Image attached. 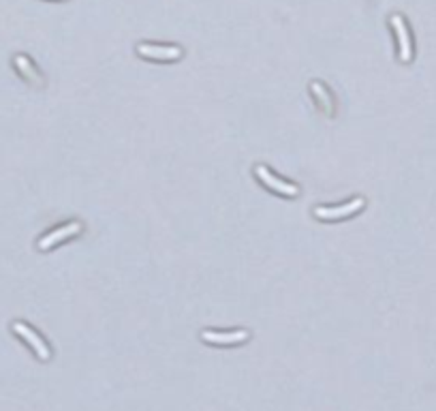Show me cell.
I'll return each mask as SVG.
<instances>
[{"instance_id": "obj_1", "label": "cell", "mask_w": 436, "mask_h": 411, "mask_svg": "<svg viewBox=\"0 0 436 411\" xmlns=\"http://www.w3.org/2000/svg\"><path fill=\"white\" fill-rule=\"evenodd\" d=\"M13 332L15 335H20L32 349H34V353L39 356V360H50L52 358V351H50V347H48V343L43 341L34 330H30V328L26 325V323H22V321H15L13 323Z\"/></svg>"}, {"instance_id": "obj_2", "label": "cell", "mask_w": 436, "mask_h": 411, "mask_svg": "<svg viewBox=\"0 0 436 411\" xmlns=\"http://www.w3.org/2000/svg\"><path fill=\"white\" fill-rule=\"evenodd\" d=\"M254 174H257V178L264 182L266 187H270L272 191H276V193H280V195H287V197H295L297 193H299V189L295 187V184H291V182H285V180H280V178H276L268 168H264V166H259L257 170H254Z\"/></svg>"}, {"instance_id": "obj_3", "label": "cell", "mask_w": 436, "mask_h": 411, "mask_svg": "<svg viewBox=\"0 0 436 411\" xmlns=\"http://www.w3.org/2000/svg\"><path fill=\"white\" fill-rule=\"evenodd\" d=\"M137 54L144 58L152 60H178L182 58V50L176 46H152V43H142L137 46Z\"/></svg>"}, {"instance_id": "obj_4", "label": "cell", "mask_w": 436, "mask_h": 411, "mask_svg": "<svg viewBox=\"0 0 436 411\" xmlns=\"http://www.w3.org/2000/svg\"><path fill=\"white\" fill-rule=\"evenodd\" d=\"M364 199L357 197V199H351L344 206H338V208H315V217L319 219H327V221H334V219H342V217H348L353 213H360L364 208Z\"/></svg>"}, {"instance_id": "obj_5", "label": "cell", "mask_w": 436, "mask_h": 411, "mask_svg": "<svg viewBox=\"0 0 436 411\" xmlns=\"http://www.w3.org/2000/svg\"><path fill=\"white\" fill-rule=\"evenodd\" d=\"M391 26H394L396 34H398V43H400V60L409 62L413 58V48H411V36H409V28L404 24V20L400 15H391Z\"/></svg>"}, {"instance_id": "obj_6", "label": "cell", "mask_w": 436, "mask_h": 411, "mask_svg": "<svg viewBox=\"0 0 436 411\" xmlns=\"http://www.w3.org/2000/svg\"><path fill=\"white\" fill-rule=\"evenodd\" d=\"M79 229H81L79 223H69V225H64V227H58L56 231H52V234H48V236H43V238L39 240V249L48 251V249H52L54 244H58V242H62V240L75 236Z\"/></svg>"}, {"instance_id": "obj_7", "label": "cell", "mask_w": 436, "mask_h": 411, "mask_svg": "<svg viewBox=\"0 0 436 411\" xmlns=\"http://www.w3.org/2000/svg\"><path fill=\"white\" fill-rule=\"evenodd\" d=\"M201 339L212 345H238L248 339V332L246 330H236V332H210L207 330L201 335Z\"/></svg>"}, {"instance_id": "obj_8", "label": "cell", "mask_w": 436, "mask_h": 411, "mask_svg": "<svg viewBox=\"0 0 436 411\" xmlns=\"http://www.w3.org/2000/svg\"><path fill=\"white\" fill-rule=\"evenodd\" d=\"M311 88H313L315 97L321 101V105L325 107V112H327V114H332V112H334V105H332V97L327 95L325 86H323V84H319V81H313V84H311Z\"/></svg>"}, {"instance_id": "obj_9", "label": "cell", "mask_w": 436, "mask_h": 411, "mask_svg": "<svg viewBox=\"0 0 436 411\" xmlns=\"http://www.w3.org/2000/svg\"><path fill=\"white\" fill-rule=\"evenodd\" d=\"M15 65H18V69L28 77V79H32L34 84H41V77H39V73L34 71V67L30 65V60L28 58H24V56H18L15 58Z\"/></svg>"}]
</instances>
